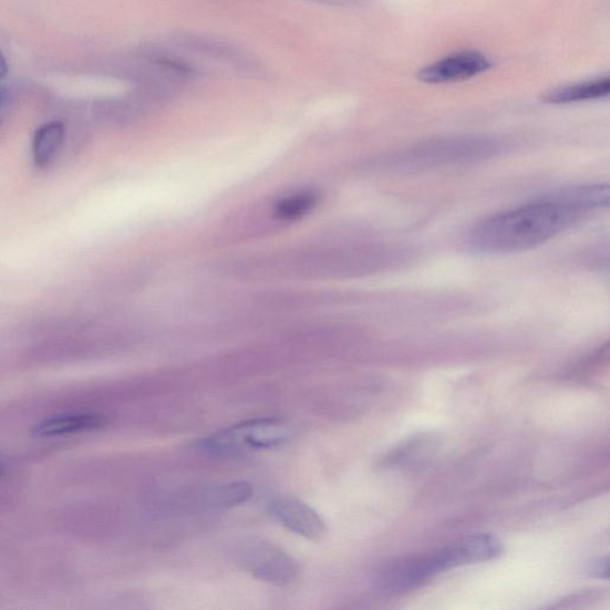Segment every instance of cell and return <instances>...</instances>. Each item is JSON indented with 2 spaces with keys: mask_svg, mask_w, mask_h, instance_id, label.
Masks as SVG:
<instances>
[{
  "mask_svg": "<svg viewBox=\"0 0 610 610\" xmlns=\"http://www.w3.org/2000/svg\"><path fill=\"white\" fill-rule=\"evenodd\" d=\"M504 552V545L492 535H478L465 538L446 549L434 554L435 565L440 572L455 568L493 560Z\"/></svg>",
  "mask_w": 610,
  "mask_h": 610,
  "instance_id": "obj_5",
  "label": "cell"
},
{
  "mask_svg": "<svg viewBox=\"0 0 610 610\" xmlns=\"http://www.w3.org/2000/svg\"><path fill=\"white\" fill-rule=\"evenodd\" d=\"M105 421L104 415L99 413H60L40 421L33 428V435L40 440H54V437L96 432L105 426Z\"/></svg>",
  "mask_w": 610,
  "mask_h": 610,
  "instance_id": "obj_8",
  "label": "cell"
},
{
  "mask_svg": "<svg viewBox=\"0 0 610 610\" xmlns=\"http://www.w3.org/2000/svg\"><path fill=\"white\" fill-rule=\"evenodd\" d=\"M7 465L2 458H0V477H2L6 474Z\"/></svg>",
  "mask_w": 610,
  "mask_h": 610,
  "instance_id": "obj_16",
  "label": "cell"
},
{
  "mask_svg": "<svg viewBox=\"0 0 610 610\" xmlns=\"http://www.w3.org/2000/svg\"><path fill=\"white\" fill-rule=\"evenodd\" d=\"M592 575H596L599 578H608V557H603L593 562L591 567Z\"/></svg>",
  "mask_w": 610,
  "mask_h": 610,
  "instance_id": "obj_14",
  "label": "cell"
},
{
  "mask_svg": "<svg viewBox=\"0 0 610 610\" xmlns=\"http://www.w3.org/2000/svg\"><path fill=\"white\" fill-rule=\"evenodd\" d=\"M437 446V437L432 434H420L411 437L390 451L383 459V466L387 468H409L417 464L426 462Z\"/></svg>",
  "mask_w": 610,
  "mask_h": 610,
  "instance_id": "obj_9",
  "label": "cell"
},
{
  "mask_svg": "<svg viewBox=\"0 0 610 610\" xmlns=\"http://www.w3.org/2000/svg\"><path fill=\"white\" fill-rule=\"evenodd\" d=\"M490 68L492 61L488 56L477 51H464L433 62L422 69L417 77L426 84L457 83L471 80Z\"/></svg>",
  "mask_w": 610,
  "mask_h": 610,
  "instance_id": "obj_4",
  "label": "cell"
},
{
  "mask_svg": "<svg viewBox=\"0 0 610 610\" xmlns=\"http://www.w3.org/2000/svg\"><path fill=\"white\" fill-rule=\"evenodd\" d=\"M6 97H7V93L4 89L0 87V104H3Z\"/></svg>",
  "mask_w": 610,
  "mask_h": 610,
  "instance_id": "obj_17",
  "label": "cell"
},
{
  "mask_svg": "<svg viewBox=\"0 0 610 610\" xmlns=\"http://www.w3.org/2000/svg\"><path fill=\"white\" fill-rule=\"evenodd\" d=\"M289 436L290 428L280 420H250L211 434L199 442V448L214 456L236 457L250 451L277 447Z\"/></svg>",
  "mask_w": 610,
  "mask_h": 610,
  "instance_id": "obj_2",
  "label": "cell"
},
{
  "mask_svg": "<svg viewBox=\"0 0 610 610\" xmlns=\"http://www.w3.org/2000/svg\"><path fill=\"white\" fill-rule=\"evenodd\" d=\"M320 196L317 192L306 189L277 199L269 209L270 221L276 225H289L301 220L317 208Z\"/></svg>",
  "mask_w": 610,
  "mask_h": 610,
  "instance_id": "obj_10",
  "label": "cell"
},
{
  "mask_svg": "<svg viewBox=\"0 0 610 610\" xmlns=\"http://www.w3.org/2000/svg\"><path fill=\"white\" fill-rule=\"evenodd\" d=\"M432 578L428 556H424L390 562L375 576V585L383 592L402 593L425 585Z\"/></svg>",
  "mask_w": 610,
  "mask_h": 610,
  "instance_id": "obj_6",
  "label": "cell"
},
{
  "mask_svg": "<svg viewBox=\"0 0 610 610\" xmlns=\"http://www.w3.org/2000/svg\"><path fill=\"white\" fill-rule=\"evenodd\" d=\"M9 73V65L6 56L0 52V81L4 80Z\"/></svg>",
  "mask_w": 610,
  "mask_h": 610,
  "instance_id": "obj_15",
  "label": "cell"
},
{
  "mask_svg": "<svg viewBox=\"0 0 610 610\" xmlns=\"http://www.w3.org/2000/svg\"><path fill=\"white\" fill-rule=\"evenodd\" d=\"M272 518L292 534L307 538L318 539L325 530V524L319 513L300 499L281 497L271 503Z\"/></svg>",
  "mask_w": 610,
  "mask_h": 610,
  "instance_id": "obj_7",
  "label": "cell"
},
{
  "mask_svg": "<svg viewBox=\"0 0 610 610\" xmlns=\"http://www.w3.org/2000/svg\"><path fill=\"white\" fill-rule=\"evenodd\" d=\"M608 206V185L566 187L525 206L484 218L468 230L465 244L480 255L525 252L551 240L589 213Z\"/></svg>",
  "mask_w": 610,
  "mask_h": 610,
  "instance_id": "obj_1",
  "label": "cell"
},
{
  "mask_svg": "<svg viewBox=\"0 0 610 610\" xmlns=\"http://www.w3.org/2000/svg\"><path fill=\"white\" fill-rule=\"evenodd\" d=\"M610 92L608 76L597 81L578 83L545 93L542 101L549 104H569L607 97Z\"/></svg>",
  "mask_w": 610,
  "mask_h": 610,
  "instance_id": "obj_11",
  "label": "cell"
},
{
  "mask_svg": "<svg viewBox=\"0 0 610 610\" xmlns=\"http://www.w3.org/2000/svg\"><path fill=\"white\" fill-rule=\"evenodd\" d=\"M65 139L64 124L58 121L45 123L34 136V161L39 167L49 166L60 151Z\"/></svg>",
  "mask_w": 610,
  "mask_h": 610,
  "instance_id": "obj_12",
  "label": "cell"
},
{
  "mask_svg": "<svg viewBox=\"0 0 610 610\" xmlns=\"http://www.w3.org/2000/svg\"><path fill=\"white\" fill-rule=\"evenodd\" d=\"M254 490L247 482H234L214 490L210 505L227 509L246 504L252 497Z\"/></svg>",
  "mask_w": 610,
  "mask_h": 610,
  "instance_id": "obj_13",
  "label": "cell"
},
{
  "mask_svg": "<svg viewBox=\"0 0 610 610\" xmlns=\"http://www.w3.org/2000/svg\"><path fill=\"white\" fill-rule=\"evenodd\" d=\"M234 557L245 571L271 585H288L299 573L293 558L270 541L244 540L236 547Z\"/></svg>",
  "mask_w": 610,
  "mask_h": 610,
  "instance_id": "obj_3",
  "label": "cell"
}]
</instances>
